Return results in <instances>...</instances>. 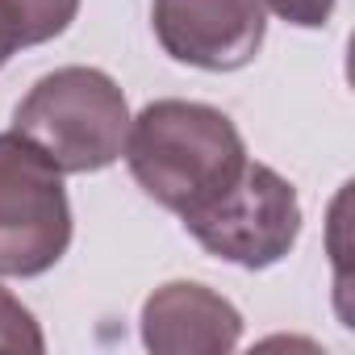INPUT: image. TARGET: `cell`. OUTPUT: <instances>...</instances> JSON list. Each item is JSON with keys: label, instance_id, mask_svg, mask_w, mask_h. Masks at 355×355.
Instances as JSON below:
<instances>
[{"label": "cell", "instance_id": "30bf717a", "mask_svg": "<svg viewBox=\"0 0 355 355\" xmlns=\"http://www.w3.org/2000/svg\"><path fill=\"white\" fill-rule=\"evenodd\" d=\"M17 51H21V46H17V38H13V26L5 21V13H0V67H5Z\"/></svg>", "mask_w": 355, "mask_h": 355}, {"label": "cell", "instance_id": "3957f363", "mask_svg": "<svg viewBox=\"0 0 355 355\" xmlns=\"http://www.w3.org/2000/svg\"><path fill=\"white\" fill-rule=\"evenodd\" d=\"M71 247L63 171L17 130L0 134V276L34 280Z\"/></svg>", "mask_w": 355, "mask_h": 355}, {"label": "cell", "instance_id": "ba28073f", "mask_svg": "<svg viewBox=\"0 0 355 355\" xmlns=\"http://www.w3.org/2000/svg\"><path fill=\"white\" fill-rule=\"evenodd\" d=\"M0 351H30V355L46 351V334L38 318L9 288H0Z\"/></svg>", "mask_w": 355, "mask_h": 355}, {"label": "cell", "instance_id": "52a82bcc", "mask_svg": "<svg viewBox=\"0 0 355 355\" xmlns=\"http://www.w3.org/2000/svg\"><path fill=\"white\" fill-rule=\"evenodd\" d=\"M0 13L13 26L17 46L26 51L67 34V26L80 13V0H0Z\"/></svg>", "mask_w": 355, "mask_h": 355}, {"label": "cell", "instance_id": "6da1fadb", "mask_svg": "<svg viewBox=\"0 0 355 355\" xmlns=\"http://www.w3.org/2000/svg\"><path fill=\"white\" fill-rule=\"evenodd\" d=\"M121 155L138 189L180 218L214 201L247 163L239 125L222 109L180 96L150 101L130 117Z\"/></svg>", "mask_w": 355, "mask_h": 355}, {"label": "cell", "instance_id": "8992f818", "mask_svg": "<svg viewBox=\"0 0 355 355\" xmlns=\"http://www.w3.org/2000/svg\"><path fill=\"white\" fill-rule=\"evenodd\" d=\"M142 347L155 355H226L243 343V313L197 280H167L142 301Z\"/></svg>", "mask_w": 355, "mask_h": 355}, {"label": "cell", "instance_id": "9c48e42d", "mask_svg": "<svg viewBox=\"0 0 355 355\" xmlns=\"http://www.w3.org/2000/svg\"><path fill=\"white\" fill-rule=\"evenodd\" d=\"M259 5L297 30H322L334 17V0H259Z\"/></svg>", "mask_w": 355, "mask_h": 355}, {"label": "cell", "instance_id": "277c9868", "mask_svg": "<svg viewBox=\"0 0 355 355\" xmlns=\"http://www.w3.org/2000/svg\"><path fill=\"white\" fill-rule=\"evenodd\" d=\"M184 230L209 255L247 272H263L297 247L301 201L276 167L247 159L243 171L214 201L184 214Z\"/></svg>", "mask_w": 355, "mask_h": 355}, {"label": "cell", "instance_id": "5b68a950", "mask_svg": "<svg viewBox=\"0 0 355 355\" xmlns=\"http://www.w3.org/2000/svg\"><path fill=\"white\" fill-rule=\"evenodd\" d=\"M150 26L163 55L175 63L201 71H239L255 63L263 46L268 9L259 0H155Z\"/></svg>", "mask_w": 355, "mask_h": 355}, {"label": "cell", "instance_id": "7a4b0ae2", "mask_svg": "<svg viewBox=\"0 0 355 355\" xmlns=\"http://www.w3.org/2000/svg\"><path fill=\"white\" fill-rule=\"evenodd\" d=\"M13 130L34 142L63 175H88L121 159L130 101L109 71L76 63L42 76L17 101Z\"/></svg>", "mask_w": 355, "mask_h": 355}]
</instances>
